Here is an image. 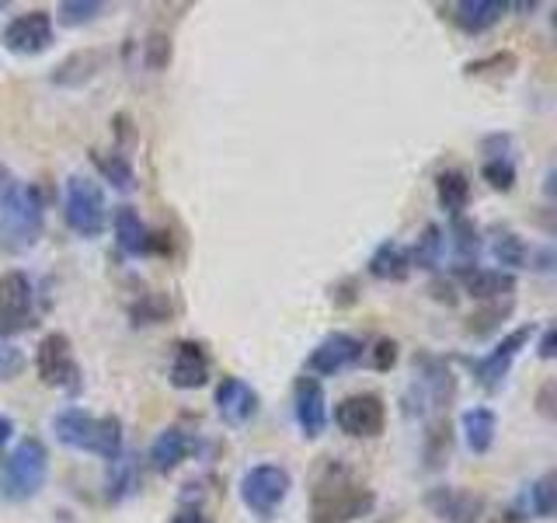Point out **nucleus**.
<instances>
[{
  "label": "nucleus",
  "instance_id": "nucleus-12",
  "mask_svg": "<svg viewBox=\"0 0 557 523\" xmlns=\"http://www.w3.org/2000/svg\"><path fill=\"white\" fill-rule=\"evenodd\" d=\"M362 356H366V345L359 336L335 331V336H327L313 345V353L307 356V370L318 377H335V374H345L348 366H356Z\"/></svg>",
  "mask_w": 557,
  "mask_h": 523
},
{
  "label": "nucleus",
  "instance_id": "nucleus-36",
  "mask_svg": "<svg viewBox=\"0 0 557 523\" xmlns=\"http://www.w3.org/2000/svg\"><path fill=\"white\" fill-rule=\"evenodd\" d=\"M22 370H25V353L14 342L0 339V384L22 377Z\"/></svg>",
  "mask_w": 557,
  "mask_h": 523
},
{
  "label": "nucleus",
  "instance_id": "nucleus-4",
  "mask_svg": "<svg viewBox=\"0 0 557 523\" xmlns=\"http://www.w3.org/2000/svg\"><path fill=\"white\" fill-rule=\"evenodd\" d=\"M49 478V450L39 436H25L0 467V496L8 502H28L42 492Z\"/></svg>",
  "mask_w": 557,
  "mask_h": 523
},
{
  "label": "nucleus",
  "instance_id": "nucleus-8",
  "mask_svg": "<svg viewBox=\"0 0 557 523\" xmlns=\"http://www.w3.org/2000/svg\"><path fill=\"white\" fill-rule=\"evenodd\" d=\"M35 328V283L28 272L11 269L0 276V339Z\"/></svg>",
  "mask_w": 557,
  "mask_h": 523
},
{
  "label": "nucleus",
  "instance_id": "nucleus-13",
  "mask_svg": "<svg viewBox=\"0 0 557 523\" xmlns=\"http://www.w3.org/2000/svg\"><path fill=\"white\" fill-rule=\"evenodd\" d=\"M293 412H296V426L307 436V440H318L327 426V394L324 384L318 377H296L293 384Z\"/></svg>",
  "mask_w": 557,
  "mask_h": 523
},
{
  "label": "nucleus",
  "instance_id": "nucleus-30",
  "mask_svg": "<svg viewBox=\"0 0 557 523\" xmlns=\"http://www.w3.org/2000/svg\"><path fill=\"white\" fill-rule=\"evenodd\" d=\"M136 492V471H133V461L126 453H119V458L109 464V502H122L126 496Z\"/></svg>",
  "mask_w": 557,
  "mask_h": 523
},
{
  "label": "nucleus",
  "instance_id": "nucleus-29",
  "mask_svg": "<svg viewBox=\"0 0 557 523\" xmlns=\"http://www.w3.org/2000/svg\"><path fill=\"white\" fill-rule=\"evenodd\" d=\"M129 318H133V325H161L171 318V301L164 293H144L129 307Z\"/></svg>",
  "mask_w": 557,
  "mask_h": 523
},
{
  "label": "nucleus",
  "instance_id": "nucleus-21",
  "mask_svg": "<svg viewBox=\"0 0 557 523\" xmlns=\"http://www.w3.org/2000/svg\"><path fill=\"white\" fill-rule=\"evenodd\" d=\"M104 63H109V52H101V49H81V52L66 57L57 70H52V84H60V87H81L84 81L98 77V70H104Z\"/></svg>",
  "mask_w": 557,
  "mask_h": 523
},
{
  "label": "nucleus",
  "instance_id": "nucleus-38",
  "mask_svg": "<svg viewBox=\"0 0 557 523\" xmlns=\"http://www.w3.org/2000/svg\"><path fill=\"white\" fill-rule=\"evenodd\" d=\"M366 356H370L373 370L387 374V370H394V363H397V342L394 339H376L373 349H366Z\"/></svg>",
  "mask_w": 557,
  "mask_h": 523
},
{
  "label": "nucleus",
  "instance_id": "nucleus-16",
  "mask_svg": "<svg viewBox=\"0 0 557 523\" xmlns=\"http://www.w3.org/2000/svg\"><path fill=\"white\" fill-rule=\"evenodd\" d=\"M216 412L226 426H244L258 415V391L248 380H240L234 374H226L216 384Z\"/></svg>",
  "mask_w": 557,
  "mask_h": 523
},
{
  "label": "nucleus",
  "instance_id": "nucleus-32",
  "mask_svg": "<svg viewBox=\"0 0 557 523\" xmlns=\"http://www.w3.org/2000/svg\"><path fill=\"white\" fill-rule=\"evenodd\" d=\"M171 57H174L171 35L161 32V28H153V32L147 35V42H144V63H147V70H153V74H161V70L171 66Z\"/></svg>",
  "mask_w": 557,
  "mask_h": 523
},
{
  "label": "nucleus",
  "instance_id": "nucleus-1",
  "mask_svg": "<svg viewBox=\"0 0 557 523\" xmlns=\"http://www.w3.org/2000/svg\"><path fill=\"white\" fill-rule=\"evenodd\" d=\"M376 506L373 488L356 482L342 461H324L310 492V523H356Z\"/></svg>",
  "mask_w": 557,
  "mask_h": 523
},
{
  "label": "nucleus",
  "instance_id": "nucleus-9",
  "mask_svg": "<svg viewBox=\"0 0 557 523\" xmlns=\"http://www.w3.org/2000/svg\"><path fill=\"white\" fill-rule=\"evenodd\" d=\"M335 426L352 440H376L387 429V405L373 391L348 394L335 405Z\"/></svg>",
  "mask_w": 557,
  "mask_h": 523
},
{
  "label": "nucleus",
  "instance_id": "nucleus-3",
  "mask_svg": "<svg viewBox=\"0 0 557 523\" xmlns=\"http://www.w3.org/2000/svg\"><path fill=\"white\" fill-rule=\"evenodd\" d=\"M52 433L70 450L95 453L101 461H115L122 453V423L119 415H91L84 409H63L52 415Z\"/></svg>",
  "mask_w": 557,
  "mask_h": 523
},
{
  "label": "nucleus",
  "instance_id": "nucleus-7",
  "mask_svg": "<svg viewBox=\"0 0 557 523\" xmlns=\"http://www.w3.org/2000/svg\"><path fill=\"white\" fill-rule=\"evenodd\" d=\"M35 370L46 388H63V391H81V363L74 356V342H70L63 331H49L39 342V353H35Z\"/></svg>",
  "mask_w": 557,
  "mask_h": 523
},
{
  "label": "nucleus",
  "instance_id": "nucleus-31",
  "mask_svg": "<svg viewBox=\"0 0 557 523\" xmlns=\"http://www.w3.org/2000/svg\"><path fill=\"white\" fill-rule=\"evenodd\" d=\"M554 510H557V478L544 475L530 485V513L540 520H550Z\"/></svg>",
  "mask_w": 557,
  "mask_h": 523
},
{
  "label": "nucleus",
  "instance_id": "nucleus-27",
  "mask_svg": "<svg viewBox=\"0 0 557 523\" xmlns=\"http://www.w3.org/2000/svg\"><path fill=\"white\" fill-rule=\"evenodd\" d=\"M91 161H95V168L101 171V179H104V182H112V188H119V192H133V188H136V171H133V165H129L122 154H101V150H91Z\"/></svg>",
  "mask_w": 557,
  "mask_h": 523
},
{
  "label": "nucleus",
  "instance_id": "nucleus-17",
  "mask_svg": "<svg viewBox=\"0 0 557 523\" xmlns=\"http://www.w3.org/2000/svg\"><path fill=\"white\" fill-rule=\"evenodd\" d=\"M457 279L463 283V290L474 296V301H484V304H495V301H512L516 293V276L505 272V269H467V272H457Z\"/></svg>",
  "mask_w": 557,
  "mask_h": 523
},
{
  "label": "nucleus",
  "instance_id": "nucleus-25",
  "mask_svg": "<svg viewBox=\"0 0 557 523\" xmlns=\"http://www.w3.org/2000/svg\"><path fill=\"white\" fill-rule=\"evenodd\" d=\"M453 272H467L478 266V252H481V241H478V227L457 217L453 220Z\"/></svg>",
  "mask_w": 557,
  "mask_h": 523
},
{
  "label": "nucleus",
  "instance_id": "nucleus-41",
  "mask_svg": "<svg viewBox=\"0 0 557 523\" xmlns=\"http://www.w3.org/2000/svg\"><path fill=\"white\" fill-rule=\"evenodd\" d=\"M11 436H14V418L11 415H0V450L11 443Z\"/></svg>",
  "mask_w": 557,
  "mask_h": 523
},
{
  "label": "nucleus",
  "instance_id": "nucleus-19",
  "mask_svg": "<svg viewBox=\"0 0 557 523\" xmlns=\"http://www.w3.org/2000/svg\"><path fill=\"white\" fill-rule=\"evenodd\" d=\"M505 11H509V4H502V0H460V4L449 8V17L460 32L484 35L487 28H495L502 22Z\"/></svg>",
  "mask_w": 557,
  "mask_h": 523
},
{
  "label": "nucleus",
  "instance_id": "nucleus-18",
  "mask_svg": "<svg viewBox=\"0 0 557 523\" xmlns=\"http://www.w3.org/2000/svg\"><path fill=\"white\" fill-rule=\"evenodd\" d=\"M191 450H196V440H191V433L182 429V426H168L164 433L153 436L150 443V467L161 471V475H171L174 467H178L182 461L191 458Z\"/></svg>",
  "mask_w": 557,
  "mask_h": 523
},
{
  "label": "nucleus",
  "instance_id": "nucleus-35",
  "mask_svg": "<svg viewBox=\"0 0 557 523\" xmlns=\"http://www.w3.org/2000/svg\"><path fill=\"white\" fill-rule=\"evenodd\" d=\"M101 11H104V4H98V0H63L60 22L63 25H91Z\"/></svg>",
  "mask_w": 557,
  "mask_h": 523
},
{
  "label": "nucleus",
  "instance_id": "nucleus-39",
  "mask_svg": "<svg viewBox=\"0 0 557 523\" xmlns=\"http://www.w3.org/2000/svg\"><path fill=\"white\" fill-rule=\"evenodd\" d=\"M554 342H557V328L547 325V328H544V339H540V349H536L540 360H554Z\"/></svg>",
  "mask_w": 557,
  "mask_h": 523
},
{
  "label": "nucleus",
  "instance_id": "nucleus-20",
  "mask_svg": "<svg viewBox=\"0 0 557 523\" xmlns=\"http://www.w3.org/2000/svg\"><path fill=\"white\" fill-rule=\"evenodd\" d=\"M366 269H370L373 279H383V283H400L411 272V255L400 241H383L376 244L370 262H366Z\"/></svg>",
  "mask_w": 557,
  "mask_h": 523
},
{
  "label": "nucleus",
  "instance_id": "nucleus-6",
  "mask_svg": "<svg viewBox=\"0 0 557 523\" xmlns=\"http://www.w3.org/2000/svg\"><path fill=\"white\" fill-rule=\"evenodd\" d=\"M289 488H293V478L283 464H255L244 471V478H240V502L248 506L258 520H272L283 510Z\"/></svg>",
  "mask_w": 557,
  "mask_h": 523
},
{
  "label": "nucleus",
  "instance_id": "nucleus-5",
  "mask_svg": "<svg viewBox=\"0 0 557 523\" xmlns=\"http://www.w3.org/2000/svg\"><path fill=\"white\" fill-rule=\"evenodd\" d=\"M63 220L77 238H101L109 227V203H104V188L91 174H70L66 196H63Z\"/></svg>",
  "mask_w": 557,
  "mask_h": 523
},
{
  "label": "nucleus",
  "instance_id": "nucleus-34",
  "mask_svg": "<svg viewBox=\"0 0 557 523\" xmlns=\"http://www.w3.org/2000/svg\"><path fill=\"white\" fill-rule=\"evenodd\" d=\"M481 179L492 185V188H498V192H509L516 185V165H512V157H484Z\"/></svg>",
  "mask_w": 557,
  "mask_h": 523
},
{
  "label": "nucleus",
  "instance_id": "nucleus-33",
  "mask_svg": "<svg viewBox=\"0 0 557 523\" xmlns=\"http://www.w3.org/2000/svg\"><path fill=\"white\" fill-rule=\"evenodd\" d=\"M512 314V301H495V304H487V307H481V311H474L467 318V331L470 336H487L498 321H505Z\"/></svg>",
  "mask_w": 557,
  "mask_h": 523
},
{
  "label": "nucleus",
  "instance_id": "nucleus-37",
  "mask_svg": "<svg viewBox=\"0 0 557 523\" xmlns=\"http://www.w3.org/2000/svg\"><path fill=\"white\" fill-rule=\"evenodd\" d=\"M516 70V57L512 52H495V57H487V60H474V63H467V74L474 77V74H512Z\"/></svg>",
  "mask_w": 557,
  "mask_h": 523
},
{
  "label": "nucleus",
  "instance_id": "nucleus-10",
  "mask_svg": "<svg viewBox=\"0 0 557 523\" xmlns=\"http://www.w3.org/2000/svg\"><path fill=\"white\" fill-rule=\"evenodd\" d=\"M533 336H536V328H533V325H519V328H512L509 336H505V339L492 349V353L470 363V370H474V377H478L481 388H487V391L502 388V380L509 377L516 356L533 342Z\"/></svg>",
  "mask_w": 557,
  "mask_h": 523
},
{
  "label": "nucleus",
  "instance_id": "nucleus-14",
  "mask_svg": "<svg viewBox=\"0 0 557 523\" xmlns=\"http://www.w3.org/2000/svg\"><path fill=\"white\" fill-rule=\"evenodd\" d=\"M209 370H213V363H209V353H206L202 342L182 339L178 345H174L168 380L178 391H196V388H202V384L209 380Z\"/></svg>",
  "mask_w": 557,
  "mask_h": 523
},
{
  "label": "nucleus",
  "instance_id": "nucleus-26",
  "mask_svg": "<svg viewBox=\"0 0 557 523\" xmlns=\"http://www.w3.org/2000/svg\"><path fill=\"white\" fill-rule=\"evenodd\" d=\"M443 248H446V234L440 223H425V231L418 234V241L408 248L411 255V269H425L432 272L443 262Z\"/></svg>",
  "mask_w": 557,
  "mask_h": 523
},
{
  "label": "nucleus",
  "instance_id": "nucleus-40",
  "mask_svg": "<svg viewBox=\"0 0 557 523\" xmlns=\"http://www.w3.org/2000/svg\"><path fill=\"white\" fill-rule=\"evenodd\" d=\"M171 523H213V520H209L202 510H182L178 516H174Z\"/></svg>",
  "mask_w": 557,
  "mask_h": 523
},
{
  "label": "nucleus",
  "instance_id": "nucleus-11",
  "mask_svg": "<svg viewBox=\"0 0 557 523\" xmlns=\"http://www.w3.org/2000/svg\"><path fill=\"white\" fill-rule=\"evenodd\" d=\"M52 35H57V25H52L49 11H28L17 14L8 22L4 35H0V46L14 57H39L52 46Z\"/></svg>",
  "mask_w": 557,
  "mask_h": 523
},
{
  "label": "nucleus",
  "instance_id": "nucleus-2",
  "mask_svg": "<svg viewBox=\"0 0 557 523\" xmlns=\"http://www.w3.org/2000/svg\"><path fill=\"white\" fill-rule=\"evenodd\" d=\"M46 231L42 192L28 182H11L0 196V252L25 255Z\"/></svg>",
  "mask_w": 557,
  "mask_h": 523
},
{
  "label": "nucleus",
  "instance_id": "nucleus-42",
  "mask_svg": "<svg viewBox=\"0 0 557 523\" xmlns=\"http://www.w3.org/2000/svg\"><path fill=\"white\" fill-rule=\"evenodd\" d=\"M432 290H435V301L457 304V293H453V283H432Z\"/></svg>",
  "mask_w": 557,
  "mask_h": 523
},
{
  "label": "nucleus",
  "instance_id": "nucleus-23",
  "mask_svg": "<svg viewBox=\"0 0 557 523\" xmlns=\"http://www.w3.org/2000/svg\"><path fill=\"white\" fill-rule=\"evenodd\" d=\"M460 426H463V436H467V447L474 453H487L495 447V433H498L495 409H487V405L467 409L463 418H460Z\"/></svg>",
  "mask_w": 557,
  "mask_h": 523
},
{
  "label": "nucleus",
  "instance_id": "nucleus-15",
  "mask_svg": "<svg viewBox=\"0 0 557 523\" xmlns=\"http://www.w3.org/2000/svg\"><path fill=\"white\" fill-rule=\"evenodd\" d=\"M425 506L440 516L443 523H481L484 513V499L467 492V488H453V485H440L425 496Z\"/></svg>",
  "mask_w": 557,
  "mask_h": 523
},
{
  "label": "nucleus",
  "instance_id": "nucleus-43",
  "mask_svg": "<svg viewBox=\"0 0 557 523\" xmlns=\"http://www.w3.org/2000/svg\"><path fill=\"white\" fill-rule=\"evenodd\" d=\"M492 523H527V520H522L519 513H512V510H509V513H498Z\"/></svg>",
  "mask_w": 557,
  "mask_h": 523
},
{
  "label": "nucleus",
  "instance_id": "nucleus-28",
  "mask_svg": "<svg viewBox=\"0 0 557 523\" xmlns=\"http://www.w3.org/2000/svg\"><path fill=\"white\" fill-rule=\"evenodd\" d=\"M492 255L495 262L505 269V272H512V269H522L530 262V248H527V241H522L516 231H495V241H492Z\"/></svg>",
  "mask_w": 557,
  "mask_h": 523
},
{
  "label": "nucleus",
  "instance_id": "nucleus-24",
  "mask_svg": "<svg viewBox=\"0 0 557 523\" xmlns=\"http://www.w3.org/2000/svg\"><path fill=\"white\" fill-rule=\"evenodd\" d=\"M435 196H440V206L446 209L453 220L463 217V209L470 203V179H467V171L446 168V171L435 174Z\"/></svg>",
  "mask_w": 557,
  "mask_h": 523
},
{
  "label": "nucleus",
  "instance_id": "nucleus-22",
  "mask_svg": "<svg viewBox=\"0 0 557 523\" xmlns=\"http://www.w3.org/2000/svg\"><path fill=\"white\" fill-rule=\"evenodd\" d=\"M112 231H115V244L126 255H147L150 227L144 223V217H139L133 206H119L115 209V214H112Z\"/></svg>",
  "mask_w": 557,
  "mask_h": 523
},
{
  "label": "nucleus",
  "instance_id": "nucleus-44",
  "mask_svg": "<svg viewBox=\"0 0 557 523\" xmlns=\"http://www.w3.org/2000/svg\"><path fill=\"white\" fill-rule=\"evenodd\" d=\"M4 8H8V4H4V0H0V11H4Z\"/></svg>",
  "mask_w": 557,
  "mask_h": 523
}]
</instances>
